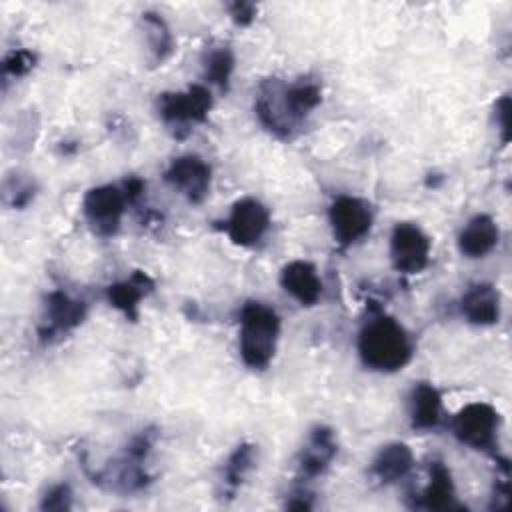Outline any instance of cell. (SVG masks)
I'll return each mask as SVG.
<instances>
[{
  "instance_id": "obj_22",
  "label": "cell",
  "mask_w": 512,
  "mask_h": 512,
  "mask_svg": "<svg viewBox=\"0 0 512 512\" xmlns=\"http://www.w3.org/2000/svg\"><path fill=\"white\" fill-rule=\"evenodd\" d=\"M234 52L228 46H210L204 50L202 56V70L204 78L218 86L222 92H228L230 78L234 72Z\"/></svg>"
},
{
  "instance_id": "obj_20",
  "label": "cell",
  "mask_w": 512,
  "mask_h": 512,
  "mask_svg": "<svg viewBox=\"0 0 512 512\" xmlns=\"http://www.w3.org/2000/svg\"><path fill=\"white\" fill-rule=\"evenodd\" d=\"M140 26L152 64H162L174 50V38L166 20L156 12H144L140 16Z\"/></svg>"
},
{
  "instance_id": "obj_29",
  "label": "cell",
  "mask_w": 512,
  "mask_h": 512,
  "mask_svg": "<svg viewBox=\"0 0 512 512\" xmlns=\"http://www.w3.org/2000/svg\"><path fill=\"white\" fill-rule=\"evenodd\" d=\"M506 478L498 480L494 484V492H492L494 496H492V504H490L492 510H504L508 506V502H510V484H508Z\"/></svg>"
},
{
  "instance_id": "obj_11",
  "label": "cell",
  "mask_w": 512,
  "mask_h": 512,
  "mask_svg": "<svg viewBox=\"0 0 512 512\" xmlns=\"http://www.w3.org/2000/svg\"><path fill=\"white\" fill-rule=\"evenodd\" d=\"M224 228L236 246L252 248L270 228V210L256 198H242L232 206Z\"/></svg>"
},
{
  "instance_id": "obj_15",
  "label": "cell",
  "mask_w": 512,
  "mask_h": 512,
  "mask_svg": "<svg viewBox=\"0 0 512 512\" xmlns=\"http://www.w3.org/2000/svg\"><path fill=\"white\" fill-rule=\"evenodd\" d=\"M462 316L474 326H492L500 320V294L488 282H478L460 300Z\"/></svg>"
},
{
  "instance_id": "obj_28",
  "label": "cell",
  "mask_w": 512,
  "mask_h": 512,
  "mask_svg": "<svg viewBox=\"0 0 512 512\" xmlns=\"http://www.w3.org/2000/svg\"><path fill=\"white\" fill-rule=\"evenodd\" d=\"M256 4L252 2H232L228 4V14L236 26H248L256 18Z\"/></svg>"
},
{
  "instance_id": "obj_27",
  "label": "cell",
  "mask_w": 512,
  "mask_h": 512,
  "mask_svg": "<svg viewBox=\"0 0 512 512\" xmlns=\"http://www.w3.org/2000/svg\"><path fill=\"white\" fill-rule=\"evenodd\" d=\"M494 118H496V124H498V130H500V138L504 144L510 142V96L504 94L496 106H494Z\"/></svg>"
},
{
  "instance_id": "obj_12",
  "label": "cell",
  "mask_w": 512,
  "mask_h": 512,
  "mask_svg": "<svg viewBox=\"0 0 512 512\" xmlns=\"http://www.w3.org/2000/svg\"><path fill=\"white\" fill-rule=\"evenodd\" d=\"M338 454V442L334 430L328 426H314L298 454V472L302 478H318L322 476L330 462Z\"/></svg>"
},
{
  "instance_id": "obj_18",
  "label": "cell",
  "mask_w": 512,
  "mask_h": 512,
  "mask_svg": "<svg viewBox=\"0 0 512 512\" xmlns=\"http://www.w3.org/2000/svg\"><path fill=\"white\" fill-rule=\"evenodd\" d=\"M414 466V454L404 442H390L378 450L370 464V474L380 484H392L404 478Z\"/></svg>"
},
{
  "instance_id": "obj_30",
  "label": "cell",
  "mask_w": 512,
  "mask_h": 512,
  "mask_svg": "<svg viewBox=\"0 0 512 512\" xmlns=\"http://www.w3.org/2000/svg\"><path fill=\"white\" fill-rule=\"evenodd\" d=\"M144 188H146L144 180H140L136 176H130L128 180H124V186H122L128 202H136L144 194Z\"/></svg>"
},
{
  "instance_id": "obj_13",
  "label": "cell",
  "mask_w": 512,
  "mask_h": 512,
  "mask_svg": "<svg viewBox=\"0 0 512 512\" xmlns=\"http://www.w3.org/2000/svg\"><path fill=\"white\" fill-rule=\"evenodd\" d=\"M280 286L300 306H314L322 296V280L314 264L292 260L280 272Z\"/></svg>"
},
{
  "instance_id": "obj_5",
  "label": "cell",
  "mask_w": 512,
  "mask_h": 512,
  "mask_svg": "<svg viewBox=\"0 0 512 512\" xmlns=\"http://www.w3.org/2000/svg\"><path fill=\"white\" fill-rule=\"evenodd\" d=\"M500 414L488 402H472L458 410L452 420V432L460 444L474 450H494L498 440Z\"/></svg>"
},
{
  "instance_id": "obj_31",
  "label": "cell",
  "mask_w": 512,
  "mask_h": 512,
  "mask_svg": "<svg viewBox=\"0 0 512 512\" xmlns=\"http://www.w3.org/2000/svg\"><path fill=\"white\" fill-rule=\"evenodd\" d=\"M292 498L286 500V508L288 510H310L312 508V500H310V494L304 492V490H296L294 494H290Z\"/></svg>"
},
{
  "instance_id": "obj_26",
  "label": "cell",
  "mask_w": 512,
  "mask_h": 512,
  "mask_svg": "<svg viewBox=\"0 0 512 512\" xmlns=\"http://www.w3.org/2000/svg\"><path fill=\"white\" fill-rule=\"evenodd\" d=\"M42 510H52V512H64L72 508V490L68 484H54L40 502Z\"/></svg>"
},
{
  "instance_id": "obj_14",
  "label": "cell",
  "mask_w": 512,
  "mask_h": 512,
  "mask_svg": "<svg viewBox=\"0 0 512 512\" xmlns=\"http://www.w3.org/2000/svg\"><path fill=\"white\" fill-rule=\"evenodd\" d=\"M500 240L498 224L488 214L472 216L458 234V250L466 258H484L490 254Z\"/></svg>"
},
{
  "instance_id": "obj_2",
  "label": "cell",
  "mask_w": 512,
  "mask_h": 512,
  "mask_svg": "<svg viewBox=\"0 0 512 512\" xmlns=\"http://www.w3.org/2000/svg\"><path fill=\"white\" fill-rule=\"evenodd\" d=\"M280 316L274 308L250 300L240 310L238 348L242 362L252 370H266L276 354Z\"/></svg>"
},
{
  "instance_id": "obj_25",
  "label": "cell",
  "mask_w": 512,
  "mask_h": 512,
  "mask_svg": "<svg viewBox=\"0 0 512 512\" xmlns=\"http://www.w3.org/2000/svg\"><path fill=\"white\" fill-rule=\"evenodd\" d=\"M34 184L28 178L16 176L4 182V196L6 202L14 208H24L34 198Z\"/></svg>"
},
{
  "instance_id": "obj_4",
  "label": "cell",
  "mask_w": 512,
  "mask_h": 512,
  "mask_svg": "<svg viewBox=\"0 0 512 512\" xmlns=\"http://www.w3.org/2000/svg\"><path fill=\"white\" fill-rule=\"evenodd\" d=\"M254 112L260 124L280 140H290L300 128V122L294 118L286 100V82L280 78H266L258 86Z\"/></svg>"
},
{
  "instance_id": "obj_9",
  "label": "cell",
  "mask_w": 512,
  "mask_h": 512,
  "mask_svg": "<svg viewBox=\"0 0 512 512\" xmlns=\"http://www.w3.org/2000/svg\"><path fill=\"white\" fill-rule=\"evenodd\" d=\"M430 248L432 242L428 234L412 224V222H398L390 236V260L394 270L402 274H418L430 262Z\"/></svg>"
},
{
  "instance_id": "obj_1",
  "label": "cell",
  "mask_w": 512,
  "mask_h": 512,
  "mask_svg": "<svg viewBox=\"0 0 512 512\" xmlns=\"http://www.w3.org/2000/svg\"><path fill=\"white\" fill-rule=\"evenodd\" d=\"M414 346L406 328L392 316L370 318L358 334V354L366 368L376 372L402 370L412 358Z\"/></svg>"
},
{
  "instance_id": "obj_21",
  "label": "cell",
  "mask_w": 512,
  "mask_h": 512,
  "mask_svg": "<svg viewBox=\"0 0 512 512\" xmlns=\"http://www.w3.org/2000/svg\"><path fill=\"white\" fill-rule=\"evenodd\" d=\"M256 462V446L250 442H242L240 446L234 448V452L228 456L224 470H222V484H224V494L234 496L236 490L242 486L244 478L252 470Z\"/></svg>"
},
{
  "instance_id": "obj_6",
  "label": "cell",
  "mask_w": 512,
  "mask_h": 512,
  "mask_svg": "<svg viewBox=\"0 0 512 512\" xmlns=\"http://www.w3.org/2000/svg\"><path fill=\"white\" fill-rule=\"evenodd\" d=\"M126 204L128 200L120 186L102 184V186L90 188L84 194L82 214L96 236L110 238L120 228Z\"/></svg>"
},
{
  "instance_id": "obj_8",
  "label": "cell",
  "mask_w": 512,
  "mask_h": 512,
  "mask_svg": "<svg viewBox=\"0 0 512 512\" xmlns=\"http://www.w3.org/2000/svg\"><path fill=\"white\" fill-rule=\"evenodd\" d=\"M84 300L72 298L64 290H52L44 300L42 320L38 324V338L42 344H52L78 328L86 318Z\"/></svg>"
},
{
  "instance_id": "obj_17",
  "label": "cell",
  "mask_w": 512,
  "mask_h": 512,
  "mask_svg": "<svg viewBox=\"0 0 512 512\" xmlns=\"http://www.w3.org/2000/svg\"><path fill=\"white\" fill-rule=\"evenodd\" d=\"M414 506L416 508H426V510H436V512L462 508L456 502V490H454L452 474H450V470L444 462H440V460L430 462V482L422 490V494L418 496Z\"/></svg>"
},
{
  "instance_id": "obj_7",
  "label": "cell",
  "mask_w": 512,
  "mask_h": 512,
  "mask_svg": "<svg viewBox=\"0 0 512 512\" xmlns=\"http://www.w3.org/2000/svg\"><path fill=\"white\" fill-rule=\"evenodd\" d=\"M332 236L340 246L360 242L372 228L374 212L370 202L358 196H338L328 208Z\"/></svg>"
},
{
  "instance_id": "obj_19",
  "label": "cell",
  "mask_w": 512,
  "mask_h": 512,
  "mask_svg": "<svg viewBox=\"0 0 512 512\" xmlns=\"http://www.w3.org/2000/svg\"><path fill=\"white\" fill-rule=\"evenodd\" d=\"M408 412H410L412 428H416V430L436 428L440 422V416H442L440 392L428 382H418L410 392Z\"/></svg>"
},
{
  "instance_id": "obj_23",
  "label": "cell",
  "mask_w": 512,
  "mask_h": 512,
  "mask_svg": "<svg viewBox=\"0 0 512 512\" xmlns=\"http://www.w3.org/2000/svg\"><path fill=\"white\" fill-rule=\"evenodd\" d=\"M286 100L290 104L294 118L302 124L304 118L320 104L322 92H320L318 82H314L310 78H302L292 84H286Z\"/></svg>"
},
{
  "instance_id": "obj_3",
  "label": "cell",
  "mask_w": 512,
  "mask_h": 512,
  "mask_svg": "<svg viewBox=\"0 0 512 512\" xmlns=\"http://www.w3.org/2000/svg\"><path fill=\"white\" fill-rule=\"evenodd\" d=\"M212 94L206 86L194 84L182 92H164L156 100L162 122L176 130H190L192 124L204 122L212 110Z\"/></svg>"
},
{
  "instance_id": "obj_24",
  "label": "cell",
  "mask_w": 512,
  "mask_h": 512,
  "mask_svg": "<svg viewBox=\"0 0 512 512\" xmlns=\"http://www.w3.org/2000/svg\"><path fill=\"white\" fill-rule=\"evenodd\" d=\"M36 64V54L26 50V48H18V50H10L6 56H4V62H2V72L6 76H24L28 74Z\"/></svg>"
},
{
  "instance_id": "obj_10",
  "label": "cell",
  "mask_w": 512,
  "mask_h": 512,
  "mask_svg": "<svg viewBox=\"0 0 512 512\" xmlns=\"http://www.w3.org/2000/svg\"><path fill=\"white\" fill-rule=\"evenodd\" d=\"M164 180L190 204H200L210 192L212 168L196 154H182L168 164Z\"/></svg>"
},
{
  "instance_id": "obj_16",
  "label": "cell",
  "mask_w": 512,
  "mask_h": 512,
  "mask_svg": "<svg viewBox=\"0 0 512 512\" xmlns=\"http://www.w3.org/2000/svg\"><path fill=\"white\" fill-rule=\"evenodd\" d=\"M152 288H154V280L146 272L136 270L126 280L110 284L108 290H106V298H108L112 308H116L128 320L134 322V320H138L140 300L148 292H152Z\"/></svg>"
}]
</instances>
